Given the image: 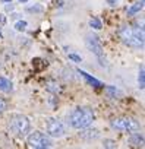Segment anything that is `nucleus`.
<instances>
[{
    "instance_id": "obj_1",
    "label": "nucleus",
    "mask_w": 145,
    "mask_h": 149,
    "mask_svg": "<svg viewBox=\"0 0 145 149\" xmlns=\"http://www.w3.org/2000/svg\"><path fill=\"white\" fill-rule=\"evenodd\" d=\"M119 37L129 47H133V48L144 47V29H142V26L122 25L119 28Z\"/></svg>"
},
{
    "instance_id": "obj_2",
    "label": "nucleus",
    "mask_w": 145,
    "mask_h": 149,
    "mask_svg": "<svg viewBox=\"0 0 145 149\" xmlns=\"http://www.w3.org/2000/svg\"><path fill=\"white\" fill-rule=\"evenodd\" d=\"M69 121L75 129H87L94 121V111L91 108H75L69 116Z\"/></svg>"
},
{
    "instance_id": "obj_3",
    "label": "nucleus",
    "mask_w": 145,
    "mask_h": 149,
    "mask_svg": "<svg viewBox=\"0 0 145 149\" xmlns=\"http://www.w3.org/2000/svg\"><path fill=\"white\" fill-rule=\"evenodd\" d=\"M9 129L16 134V136H22L29 130V121L25 116L21 114H13L9 118Z\"/></svg>"
},
{
    "instance_id": "obj_4",
    "label": "nucleus",
    "mask_w": 145,
    "mask_h": 149,
    "mask_svg": "<svg viewBox=\"0 0 145 149\" xmlns=\"http://www.w3.org/2000/svg\"><path fill=\"white\" fill-rule=\"evenodd\" d=\"M85 42H87L88 50H90V51H92V53L97 56V58H98L100 64H101V66H107V60H106V57H104L103 45H101V42H100L98 37H97V35H94V34H88V35H87Z\"/></svg>"
},
{
    "instance_id": "obj_5",
    "label": "nucleus",
    "mask_w": 145,
    "mask_h": 149,
    "mask_svg": "<svg viewBox=\"0 0 145 149\" xmlns=\"http://www.w3.org/2000/svg\"><path fill=\"white\" fill-rule=\"evenodd\" d=\"M111 127L116 130H122V132H138L139 123L130 117H117L111 120Z\"/></svg>"
},
{
    "instance_id": "obj_6",
    "label": "nucleus",
    "mask_w": 145,
    "mask_h": 149,
    "mask_svg": "<svg viewBox=\"0 0 145 149\" xmlns=\"http://www.w3.org/2000/svg\"><path fill=\"white\" fill-rule=\"evenodd\" d=\"M28 145H29V148H35V149H47V148L53 146V142L46 134H43L40 132H34L28 136Z\"/></svg>"
},
{
    "instance_id": "obj_7",
    "label": "nucleus",
    "mask_w": 145,
    "mask_h": 149,
    "mask_svg": "<svg viewBox=\"0 0 145 149\" xmlns=\"http://www.w3.org/2000/svg\"><path fill=\"white\" fill-rule=\"evenodd\" d=\"M47 132H48V134L53 136V137H62V136L64 134V127H63V124H62L59 120L50 118L48 123H47Z\"/></svg>"
},
{
    "instance_id": "obj_8",
    "label": "nucleus",
    "mask_w": 145,
    "mask_h": 149,
    "mask_svg": "<svg viewBox=\"0 0 145 149\" xmlns=\"http://www.w3.org/2000/svg\"><path fill=\"white\" fill-rule=\"evenodd\" d=\"M78 73L81 74V76H82L85 81H87V84H88V85H91V86H94V88H104L103 82H100V81H97L95 78L90 76V74H88L87 72H84V70H78Z\"/></svg>"
},
{
    "instance_id": "obj_9",
    "label": "nucleus",
    "mask_w": 145,
    "mask_h": 149,
    "mask_svg": "<svg viewBox=\"0 0 145 149\" xmlns=\"http://www.w3.org/2000/svg\"><path fill=\"white\" fill-rule=\"evenodd\" d=\"M79 137H82L84 140H95L100 137V132L95 130V129H88V130H84L79 133Z\"/></svg>"
},
{
    "instance_id": "obj_10",
    "label": "nucleus",
    "mask_w": 145,
    "mask_h": 149,
    "mask_svg": "<svg viewBox=\"0 0 145 149\" xmlns=\"http://www.w3.org/2000/svg\"><path fill=\"white\" fill-rule=\"evenodd\" d=\"M142 8H144V0H139V2H136L135 5H132V6L127 9V16H133V15H136Z\"/></svg>"
},
{
    "instance_id": "obj_11",
    "label": "nucleus",
    "mask_w": 145,
    "mask_h": 149,
    "mask_svg": "<svg viewBox=\"0 0 145 149\" xmlns=\"http://www.w3.org/2000/svg\"><path fill=\"white\" fill-rule=\"evenodd\" d=\"M0 91L3 92H11L12 91V82L6 78H2L0 76Z\"/></svg>"
},
{
    "instance_id": "obj_12",
    "label": "nucleus",
    "mask_w": 145,
    "mask_h": 149,
    "mask_svg": "<svg viewBox=\"0 0 145 149\" xmlns=\"http://www.w3.org/2000/svg\"><path fill=\"white\" fill-rule=\"evenodd\" d=\"M130 143H132L133 146H139V145H142V143H144V137H142V134H139V133H132V134H130Z\"/></svg>"
},
{
    "instance_id": "obj_13",
    "label": "nucleus",
    "mask_w": 145,
    "mask_h": 149,
    "mask_svg": "<svg viewBox=\"0 0 145 149\" xmlns=\"http://www.w3.org/2000/svg\"><path fill=\"white\" fill-rule=\"evenodd\" d=\"M106 91H107L109 97H111V98H116V97L122 95V94H120V91H119V89H116V86H106Z\"/></svg>"
},
{
    "instance_id": "obj_14",
    "label": "nucleus",
    "mask_w": 145,
    "mask_h": 149,
    "mask_svg": "<svg viewBox=\"0 0 145 149\" xmlns=\"http://www.w3.org/2000/svg\"><path fill=\"white\" fill-rule=\"evenodd\" d=\"M90 26L94 28V29H101V28H103V24H101V21H100L98 18H92V19L90 21Z\"/></svg>"
},
{
    "instance_id": "obj_15",
    "label": "nucleus",
    "mask_w": 145,
    "mask_h": 149,
    "mask_svg": "<svg viewBox=\"0 0 145 149\" xmlns=\"http://www.w3.org/2000/svg\"><path fill=\"white\" fill-rule=\"evenodd\" d=\"M138 84H139V88H141V89H144V88H145V72H144V69H141V72H139Z\"/></svg>"
},
{
    "instance_id": "obj_16",
    "label": "nucleus",
    "mask_w": 145,
    "mask_h": 149,
    "mask_svg": "<svg viewBox=\"0 0 145 149\" xmlns=\"http://www.w3.org/2000/svg\"><path fill=\"white\" fill-rule=\"evenodd\" d=\"M15 29H16V31H25V29H27V22H25V21H19V22H16Z\"/></svg>"
},
{
    "instance_id": "obj_17",
    "label": "nucleus",
    "mask_w": 145,
    "mask_h": 149,
    "mask_svg": "<svg viewBox=\"0 0 145 149\" xmlns=\"http://www.w3.org/2000/svg\"><path fill=\"white\" fill-rule=\"evenodd\" d=\"M69 58H70V60H74V61H76V63H81V61H82L81 56H78V54H74V53H70V54H69Z\"/></svg>"
},
{
    "instance_id": "obj_18",
    "label": "nucleus",
    "mask_w": 145,
    "mask_h": 149,
    "mask_svg": "<svg viewBox=\"0 0 145 149\" xmlns=\"http://www.w3.org/2000/svg\"><path fill=\"white\" fill-rule=\"evenodd\" d=\"M28 12H37V13H40V12H43V8L41 6H31V8H28Z\"/></svg>"
},
{
    "instance_id": "obj_19",
    "label": "nucleus",
    "mask_w": 145,
    "mask_h": 149,
    "mask_svg": "<svg viewBox=\"0 0 145 149\" xmlns=\"http://www.w3.org/2000/svg\"><path fill=\"white\" fill-rule=\"evenodd\" d=\"M104 148H116V143L113 140H104Z\"/></svg>"
},
{
    "instance_id": "obj_20",
    "label": "nucleus",
    "mask_w": 145,
    "mask_h": 149,
    "mask_svg": "<svg viewBox=\"0 0 145 149\" xmlns=\"http://www.w3.org/2000/svg\"><path fill=\"white\" fill-rule=\"evenodd\" d=\"M6 110V102L3 100H0V113H3Z\"/></svg>"
},
{
    "instance_id": "obj_21",
    "label": "nucleus",
    "mask_w": 145,
    "mask_h": 149,
    "mask_svg": "<svg viewBox=\"0 0 145 149\" xmlns=\"http://www.w3.org/2000/svg\"><path fill=\"white\" fill-rule=\"evenodd\" d=\"M106 2H107L109 5H111V6H114V5H116V2H117V0H106Z\"/></svg>"
},
{
    "instance_id": "obj_22",
    "label": "nucleus",
    "mask_w": 145,
    "mask_h": 149,
    "mask_svg": "<svg viewBox=\"0 0 145 149\" xmlns=\"http://www.w3.org/2000/svg\"><path fill=\"white\" fill-rule=\"evenodd\" d=\"M5 22H6V19H5V16H3V15H0V24H2V25H3Z\"/></svg>"
},
{
    "instance_id": "obj_23",
    "label": "nucleus",
    "mask_w": 145,
    "mask_h": 149,
    "mask_svg": "<svg viewBox=\"0 0 145 149\" xmlns=\"http://www.w3.org/2000/svg\"><path fill=\"white\" fill-rule=\"evenodd\" d=\"M13 6H12V2H11V6H6V10H12Z\"/></svg>"
},
{
    "instance_id": "obj_24",
    "label": "nucleus",
    "mask_w": 145,
    "mask_h": 149,
    "mask_svg": "<svg viewBox=\"0 0 145 149\" xmlns=\"http://www.w3.org/2000/svg\"><path fill=\"white\" fill-rule=\"evenodd\" d=\"M19 2H21V3H27V2H28V0H19Z\"/></svg>"
},
{
    "instance_id": "obj_25",
    "label": "nucleus",
    "mask_w": 145,
    "mask_h": 149,
    "mask_svg": "<svg viewBox=\"0 0 145 149\" xmlns=\"http://www.w3.org/2000/svg\"><path fill=\"white\" fill-rule=\"evenodd\" d=\"M3 2H5V3H11V2H12V0H3Z\"/></svg>"
},
{
    "instance_id": "obj_26",
    "label": "nucleus",
    "mask_w": 145,
    "mask_h": 149,
    "mask_svg": "<svg viewBox=\"0 0 145 149\" xmlns=\"http://www.w3.org/2000/svg\"><path fill=\"white\" fill-rule=\"evenodd\" d=\"M0 40H2V34H0Z\"/></svg>"
}]
</instances>
